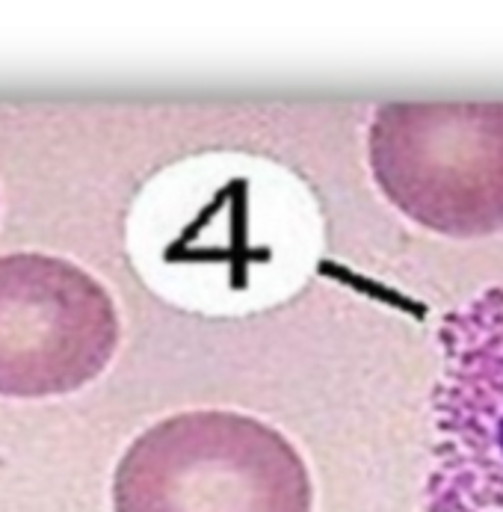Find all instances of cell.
<instances>
[{
  "mask_svg": "<svg viewBox=\"0 0 503 512\" xmlns=\"http://www.w3.org/2000/svg\"><path fill=\"white\" fill-rule=\"evenodd\" d=\"M367 160L382 196L421 228L459 240L503 231V104H382Z\"/></svg>",
  "mask_w": 503,
  "mask_h": 512,
  "instance_id": "cell-2",
  "label": "cell"
},
{
  "mask_svg": "<svg viewBox=\"0 0 503 512\" xmlns=\"http://www.w3.org/2000/svg\"><path fill=\"white\" fill-rule=\"evenodd\" d=\"M427 512H503V285L453 308L438 329Z\"/></svg>",
  "mask_w": 503,
  "mask_h": 512,
  "instance_id": "cell-3",
  "label": "cell"
},
{
  "mask_svg": "<svg viewBox=\"0 0 503 512\" xmlns=\"http://www.w3.org/2000/svg\"><path fill=\"white\" fill-rule=\"evenodd\" d=\"M311 474L279 430L237 412L148 427L116 465V512H311Z\"/></svg>",
  "mask_w": 503,
  "mask_h": 512,
  "instance_id": "cell-1",
  "label": "cell"
},
{
  "mask_svg": "<svg viewBox=\"0 0 503 512\" xmlns=\"http://www.w3.org/2000/svg\"><path fill=\"white\" fill-rule=\"evenodd\" d=\"M116 347L119 311L98 279L51 255H0V397L80 391Z\"/></svg>",
  "mask_w": 503,
  "mask_h": 512,
  "instance_id": "cell-4",
  "label": "cell"
}]
</instances>
